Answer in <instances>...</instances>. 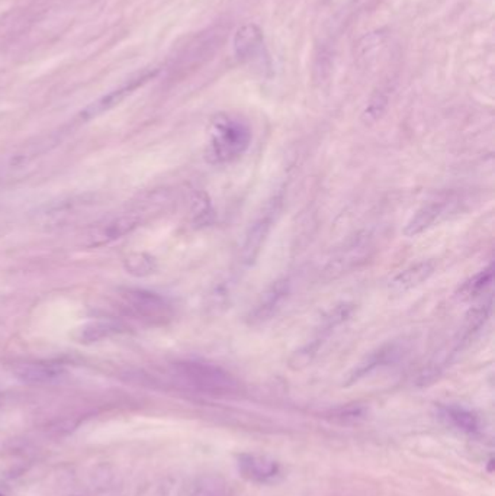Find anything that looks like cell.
Listing matches in <instances>:
<instances>
[{"label":"cell","instance_id":"ffe728a7","mask_svg":"<svg viewBox=\"0 0 495 496\" xmlns=\"http://www.w3.org/2000/svg\"><path fill=\"white\" fill-rule=\"evenodd\" d=\"M0 496H8V489L4 485H0Z\"/></svg>","mask_w":495,"mask_h":496},{"label":"cell","instance_id":"7c38bea8","mask_svg":"<svg viewBox=\"0 0 495 496\" xmlns=\"http://www.w3.org/2000/svg\"><path fill=\"white\" fill-rule=\"evenodd\" d=\"M120 331H121V325L118 323L97 320V321L86 323L81 328H77L76 334H74V339L82 344H92V343L105 340V339H108V336L120 332Z\"/></svg>","mask_w":495,"mask_h":496},{"label":"cell","instance_id":"7a4b0ae2","mask_svg":"<svg viewBox=\"0 0 495 496\" xmlns=\"http://www.w3.org/2000/svg\"><path fill=\"white\" fill-rule=\"evenodd\" d=\"M174 373L189 388L209 395H231L239 390L234 376L211 363L181 362L174 366Z\"/></svg>","mask_w":495,"mask_h":496},{"label":"cell","instance_id":"3957f363","mask_svg":"<svg viewBox=\"0 0 495 496\" xmlns=\"http://www.w3.org/2000/svg\"><path fill=\"white\" fill-rule=\"evenodd\" d=\"M121 309L132 318L151 325H162L172 320V305L158 293L144 289H125L120 293Z\"/></svg>","mask_w":495,"mask_h":496},{"label":"cell","instance_id":"4fadbf2b","mask_svg":"<svg viewBox=\"0 0 495 496\" xmlns=\"http://www.w3.org/2000/svg\"><path fill=\"white\" fill-rule=\"evenodd\" d=\"M494 279V266H488L487 269L481 270L478 274H475L470 277L469 281H466L458 290V296L462 301H469L473 297L480 296L482 292L487 290V288L491 286Z\"/></svg>","mask_w":495,"mask_h":496},{"label":"cell","instance_id":"52a82bcc","mask_svg":"<svg viewBox=\"0 0 495 496\" xmlns=\"http://www.w3.org/2000/svg\"><path fill=\"white\" fill-rule=\"evenodd\" d=\"M265 35L259 25L244 24L235 31L232 38V50L237 59L242 63H250L263 52Z\"/></svg>","mask_w":495,"mask_h":496},{"label":"cell","instance_id":"e0dca14e","mask_svg":"<svg viewBox=\"0 0 495 496\" xmlns=\"http://www.w3.org/2000/svg\"><path fill=\"white\" fill-rule=\"evenodd\" d=\"M137 221H134L132 218H120V220L113 221L112 224H109V227L101 234V236H104L105 240H115V238H120L121 235L127 234L128 231H131L135 227Z\"/></svg>","mask_w":495,"mask_h":496},{"label":"cell","instance_id":"30bf717a","mask_svg":"<svg viewBox=\"0 0 495 496\" xmlns=\"http://www.w3.org/2000/svg\"><path fill=\"white\" fill-rule=\"evenodd\" d=\"M434 269L435 267L431 262H420L417 264H412L392 277V281L389 282V289L395 293L408 292L427 282L430 276L434 273Z\"/></svg>","mask_w":495,"mask_h":496},{"label":"cell","instance_id":"8fae6325","mask_svg":"<svg viewBox=\"0 0 495 496\" xmlns=\"http://www.w3.org/2000/svg\"><path fill=\"white\" fill-rule=\"evenodd\" d=\"M288 295V282L278 281L274 282L262 296L259 304L256 305L254 311L250 313V321L256 323H265L270 320V316L276 312L282 304L284 297Z\"/></svg>","mask_w":495,"mask_h":496},{"label":"cell","instance_id":"5b68a950","mask_svg":"<svg viewBox=\"0 0 495 496\" xmlns=\"http://www.w3.org/2000/svg\"><path fill=\"white\" fill-rule=\"evenodd\" d=\"M458 199L453 196L443 197V199H435L424 206H421L417 212L412 215L411 220L404 227L403 232L405 236H415L423 234L424 231L433 228L434 225L440 224L442 221L456 212Z\"/></svg>","mask_w":495,"mask_h":496},{"label":"cell","instance_id":"2e32d148","mask_svg":"<svg viewBox=\"0 0 495 496\" xmlns=\"http://www.w3.org/2000/svg\"><path fill=\"white\" fill-rule=\"evenodd\" d=\"M195 496H228V486L220 478H205L196 488Z\"/></svg>","mask_w":495,"mask_h":496},{"label":"cell","instance_id":"d6986e66","mask_svg":"<svg viewBox=\"0 0 495 496\" xmlns=\"http://www.w3.org/2000/svg\"><path fill=\"white\" fill-rule=\"evenodd\" d=\"M143 496H166V492H163V486H153Z\"/></svg>","mask_w":495,"mask_h":496},{"label":"cell","instance_id":"ac0fdd59","mask_svg":"<svg viewBox=\"0 0 495 496\" xmlns=\"http://www.w3.org/2000/svg\"><path fill=\"white\" fill-rule=\"evenodd\" d=\"M386 104H388V94L385 92H382V90L376 92L372 96L369 105L366 106V111H365L363 116L372 119V121H376V119L381 118V115L384 113V111L386 108Z\"/></svg>","mask_w":495,"mask_h":496},{"label":"cell","instance_id":"ba28073f","mask_svg":"<svg viewBox=\"0 0 495 496\" xmlns=\"http://www.w3.org/2000/svg\"><path fill=\"white\" fill-rule=\"evenodd\" d=\"M13 374L28 385H47L62 379L64 369L51 362H25L13 367Z\"/></svg>","mask_w":495,"mask_h":496},{"label":"cell","instance_id":"8992f818","mask_svg":"<svg viewBox=\"0 0 495 496\" xmlns=\"http://www.w3.org/2000/svg\"><path fill=\"white\" fill-rule=\"evenodd\" d=\"M237 466L243 478L254 483L273 482L281 474L279 463L265 454H240Z\"/></svg>","mask_w":495,"mask_h":496},{"label":"cell","instance_id":"9a60e30c","mask_svg":"<svg viewBox=\"0 0 495 496\" xmlns=\"http://www.w3.org/2000/svg\"><path fill=\"white\" fill-rule=\"evenodd\" d=\"M124 264H125V269L128 270V273L138 276V277L148 276L155 269V263H154L153 257H150L144 253L130 254L124 260Z\"/></svg>","mask_w":495,"mask_h":496},{"label":"cell","instance_id":"277c9868","mask_svg":"<svg viewBox=\"0 0 495 496\" xmlns=\"http://www.w3.org/2000/svg\"><path fill=\"white\" fill-rule=\"evenodd\" d=\"M284 196L282 193L273 194L269 201H266L265 206L259 212V215L256 216V220L250 225L244 243L242 247V262L244 264H253L254 260L259 257L267 236L273 228V224L276 222L282 208Z\"/></svg>","mask_w":495,"mask_h":496},{"label":"cell","instance_id":"6da1fadb","mask_svg":"<svg viewBox=\"0 0 495 496\" xmlns=\"http://www.w3.org/2000/svg\"><path fill=\"white\" fill-rule=\"evenodd\" d=\"M251 143V131L240 118L220 113L209 127V141L205 151L212 164H227L240 158Z\"/></svg>","mask_w":495,"mask_h":496},{"label":"cell","instance_id":"9c48e42d","mask_svg":"<svg viewBox=\"0 0 495 496\" xmlns=\"http://www.w3.org/2000/svg\"><path fill=\"white\" fill-rule=\"evenodd\" d=\"M151 76H153V73H148V74H143V76L137 77V78H132V80H130V82H128L127 85H124L123 87L116 89V90L111 92L109 94H106V96L99 99V101L90 104V105L82 112V116H83L85 119H92V118H96V116H99L101 113H104V112L112 109L113 106L120 105L128 94H131L135 89H138L141 85H144Z\"/></svg>","mask_w":495,"mask_h":496},{"label":"cell","instance_id":"5bb4252c","mask_svg":"<svg viewBox=\"0 0 495 496\" xmlns=\"http://www.w3.org/2000/svg\"><path fill=\"white\" fill-rule=\"evenodd\" d=\"M446 415L454 427L465 431V432L472 434V432L477 431L480 427L478 416L465 408L449 406V408H446Z\"/></svg>","mask_w":495,"mask_h":496}]
</instances>
